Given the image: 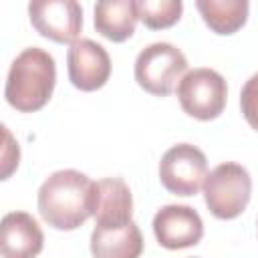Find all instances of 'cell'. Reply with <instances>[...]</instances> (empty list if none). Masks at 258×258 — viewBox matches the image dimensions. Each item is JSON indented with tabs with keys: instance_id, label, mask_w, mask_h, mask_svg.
Listing matches in <instances>:
<instances>
[{
	"instance_id": "1",
	"label": "cell",
	"mask_w": 258,
	"mask_h": 258,
	"mask_svg": "<svg viewBox=\"0 0 258 258\" xmlns=\"http://www.w3.org/2000/svg\"><path fill=\"white\" fill-rule=\"evenodd\" d=\"M38 212L56 230H77L95 210V181L77 169L50 173L38 189Z\"/></svg>"
},
{
	"instance_id": "2",
	"label": "cell",
	"mask_w": 258,
	"mask_h": 258,
	"mask_svg": "<svg viewBox=\"0 0 258 258\" xmlns=\"http://www.w3.org/2000/svg\"><path fill=\"white\" fill-rule=\"evenodd\" d=\"M54 83V58L40 46H28L12 60L8 69L4 97L12 109L20 113H34L48 103Z\"/></svg>"
},
{
	"instance_id": "3",
	"label": "cell",
	"mask_w": 258,
	"mask_h": 258,
	"mask_svg": "<svg viewBox=\"0 0 258 258\" xmlns=\"http://www.w3.org/2000/svg\"><path fill=\"white\" fill-rule=\"evenodd\" d=\"M252 196V177L248 169L236 161L216 165L204 181V200L212 216L218 220L238 218Z\"/></svg>"
},
{
	"instance_id": "4",
	"label": "cell",
	"mask_w": 258,
	"mask_h": 258,
	"mask_svg": "<svg viewBox=\"0 0 258 258\" xmlns=\"http://www.w3.org/2000/svg\"><path fill=\"white\" fill-rule=\"evenodd\" d=\"M187 73L185 54L169 42H153L145 46L135 58L137 85L155 95L165 97L175 89V83Z\"/></svg>"
},
{
	"instance_id": "5",
	"label": "cell",
	"mask_w": 258,
	"mask_h": 258,
	"mask_svg": "<svg viewBox=\"0 0 258 258\" xmlns=\"http://www.w3.org/2000/svg\"><path fill=\"white\" fill-rule=\"evenodd\" d=\"M228 99V87L224 77L214 69H194L177 83V101L181 109L198 119L212 121L222 115Z\"/></svg>"
},
{
	"instance_id": "6",
	"label": "cell",
	"mask_w": 258,
	"mask_h": 258,
	"mask_svg": "<svg viewBox=\"0 0 258 258\" xmlns=\"http://www.w3.org/2000/svg\"><path fill=\"white\" fill-rule=\"evenodd\" d=\"M208 177L206 153L191 143L169 147L159 161V181L175 196H196Z\"/></svg>"
},
{
	"instance_id": "7",
	"label": "cell",
	"mask_w": 258,
	"mask_h": 258,
	"mask_svg": "<svg viewBox=\"0 0 258 258\" xmlns=\"http://www.w3.org/2000/svg\"><path fill=\"white\" fill-rule=\"evenodd\" d=\"M28 16L36 32L58 44L75 42L83 28V8L75 0H38L28 4Z\"/></svg>"
},
{
	"instance_id": "8",
	"label": "cell",
	"mask_w": 258,
	"mask_h": 258,
	"mask_svg": "<svg viewBox=\"0 0 258 258\" xmlns=\"http://www.w3.org/2000/svg\"><path fill=\"white\" fill-rule=\"evenodd\" d=\"M69 81L81 91H97L111 77L109 52L91 38H79L67 52Z\"/></svg>"
},
{
	"instance_id": "9",
	"label": "cell",
	"mask_w": 258,
	"mask_h": 258,
	"mask_svg": "<svg viewBox=\"0 0 258 258\" xmlns=\"http://www.w3.org/2000/svg\"><path fill=\"white\" fill-rule=\"evenodd\" d=\"M153 234L167 250H181L196 246L204 236V222L189 206L169 204L153 216Z\"/></svg>"
},
{
	"instance_id": "10",
	"label": "cell",
	"mask_w": 258,
	"mask_h": 258,
	"mask_svg": "<svg viewBox=\"0 0 258 258\" xmlns=\"http://www.w3.org/2000/svg\"><path fill=\"white\" fill-rule=\"evenodd\" d=\"M44 246L38 222L26 212H10L0 224L2 258H36Z\"/></svg>"
},
{
	"instance_id": "11",
	"label": "cell",
	"mask_w": 258,
	"mask_h": 258,
	"mask_svg": "<svg viewBox=\"0 0 258 258\" xmlns=\"http://www.w3.org/2000/svg\"><path fill=\"white\" fill-rule=\"evenodd\" d=\"M95 226H123L133 218V196L121 177L95 181Z\"/></svg>"
},
{
	"instance_id": "12",
	"label": "cell",
	"mask_w": 258,
	"mask_h": 258,
	"mask_svg": "<svg viewBox=\"0 0 258 258\" xmlns=\"http://www.w3.org/2000/svg\"><path fill=\"white\" fill-rule=\"evenodd\" d=\"M143 252V236L131 220L123 226H95L91 234L93 258H139Z\"/></svg>"
},
{
	"instance_id": "13",
	"label": "cell",
	"mask_w": 258,
	"mask_h": 258,
	"mask_svg": "<svg viewBox=\"0 0 258 258\" xmlns=\"http://www.w3.org/2000/svg\"><path fill=\"white\" fill-rule=\"evenodd\" d=\"M139 20L135 0H105L95 4V28L111 42H123L133 36Z\"/></svg>"
},
{
	"instance_id": "14",
	"label": "cell",
	"mask_w": 258,
	"mask_h": 258,
	"mask_svg": "<svg viewBox=\"0 0 258 258\" xmlns=\"http://www.w3.org/2000/svg\"><path fill=\"white\" fill-rule=\"evenodd\" d=\"M196 8L216 34H234L246 24L250 4L246 0H198Z\"/></svg>"
},
{
	"instance_id": "15",
	"label": "cell",
	"mask_w": 258,
	"mask_h": 258,
	"mask_svg": "<svg viewBox=\"0 0 258 258\" xmlns=\"http://www.w3.org/2000/svg\"><path fill=\"white\" fill-rule=\"evenodd\" d=\"M139 20L151 28V30H161L173 26L183 10L181 0H139Z\"/></svg>"
},
{
	"instance_id": "16",
	"label": "cell",
	"mask_w": 258,
	"mask_h": 258,
	"mask_svg": "<svg viewBox=\"0 0 258 258\" xmlns=\"http://www.w3.org/2000/svg\"><path fill=\"white\" fill-rule=\"evenodd\" d=\"M240 109L248 125L258 131V73L244 83L240 93Z\"/></svg>"
},
{
	"instance_id": "17",
	"label": "cell",
	"mask_w": 258,
	"mask_h": 258,
	"mask_svg": "<svg viewBox=\"0 0 258 258\" xmlns=\"http://www.w3.org/2000/svg\"><path fill=\"white\" fill-rule=\"evenodd\" d=\"M2 129H4V137H6V147H4V157H2V179H8L12 169L18 165L16 157H20V151H18V143H14L10 137V131L6 127H2Z\"/></svg>"
}]
</instances>
